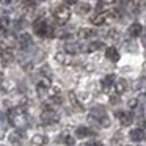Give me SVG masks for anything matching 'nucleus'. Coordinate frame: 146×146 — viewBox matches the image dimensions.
<instances>
[{
    "instance_id": "1",
    "label": "nucleus",
    "mask_w": 146,
    "mask_h": 146,
    "mask_svg": "<svg viewBox=\"0 0 146 146\" xmlns=\"http://www.w3.org/2000/svg\"><path fill=\"white\" fill-rule=\"evenodd\" d=\"M8 121L17 129H25L29 126V116L22 107H13L8 111Z\"/></svg>"
},
{
    "instance_id": "2",
    "label": "nucleus",
    "mask_w": 146,
    "mask_h": 146,
    "mask_svg": "<svg viewBox=\"0 0 146 146\" xmlns=\"http://www.w3.org/2000/svg\"><path fill=\"white\" fill-rule=\"evenodd\" d=\"M33 30L41 38H54L55 36V29L52 25H49L46 22V19H41V17L33 22Z\"/></svg>"
},
{
    "instance_id": "3",
    "label": "nucleus",
    "mask_w": 146,
    "mask_h": 146,
    "mask_svg": "<svg viewBox=\"0 0 146 146\" xmlns=\"http://www.w3.org/2000/svg\"><path fill=\"white\" fill-rule=\"evenodd\" d=\"M54 17H55V21H57L60 25L66 24L68 21H69V17H71L69 8H68L66 5H60V7H57V8L54 10Z\"/></svg>"
},
{
    "instance_id": "4",
    "label": "nucleus",
    "mask_w": 146,
    "mask_h": 146,
    "mask_svg": "<svg viewBox=\"0 0 146 146\" xmlns=\"http://www.w3.org/2000/svg\"><path fill=\"white\" fill-rule=\"evenodd\" d=\"M41 121H42V124H55V123H58V113L54 108L46 105L41 113Z\"/></svg>"
},
{
    "instance_id": "5",
    "label": "nucleus",
    "mask_w": 146,
    "mask_h": 146,
    "mask_svg": "<svg viewBox=\"0 0 146 146\" xmlns=\"http://www.w3.org/2000/svg\"><path fill=\"white\" fill-rule=\"evenodd\" d=\"M104 116H107V113H105V108L99 105V107H94V108L91 110V113H90V121L99 124V121H101Z\"/></svg>"
},
{
    "instance_id": "6",
    "label": "nucleus",
    "mask_w": 146,
    "mask_h": 146,
    "mask_svg": "<svg viewBox=\"0 0 146 146\" xmlns=\"http://www.w3.org/2000/svg\"><path fill=\"white\" fill-rule=\"evenodd\" d=\"M0 61H2V66H10L14 61V54L11 49H3L2 54H0Z\"/></svg>"
},
{
    "instance_id": "7",
    "label": "nucleus",
    "mask_w": 146,
    "mask_h": 146,
    "mask_svg": "<svg viewBox=\"0 0 146 146\" xmlns=\"http://www.w3.org/2000/svg\"><path fill=\"white\" fill-rule=\"evenodd\" d=\"M16 41L22 49H27V47H30V46L33 44V39H32V36H30L29 33H21V35L16 38Z\"/></svg>"
},
{
    "instance_id": "8",
    "label": "nucleus",
    "mask_w": 146,
    "mask_h": 146,
    "mask_svg": "<svg viewBox=\"0 0 146 146\" xmlns=\"http://www.w3.org/2000/svg\"><path fill=\"white\" fill-rule=\"evenodd\" d=\"M82 50H85V47L80 46V44H77V42H68V44L64 46V52L69 54V55H76V54H79V52H82Z\"/></svg>"
},
{
    "instance_id": "9",
    "label": "nucleus",
    "mask_w": 146,
    "mask_h": 146,
    "mask_svg": "<svg viewBox=\"0 0 146 146\" xmlns=\"http://www.w3.org/2000/svg\"><path fill=\"white\" fill-rule=\"evenodd\" d=\"M118 118H119V123L123 124V126H130L133 121V116L130 113H127V111H119L118 113Z\"/></svg>"
},
{
    "instance_id": "10",
    "label": "nucleus",
    "mask_w": 146,
    "mask_h": 146,
    "mask_svg": "<svg viewBox=\"0 0 146 146\" xmlns=\"http://www.w3.org/2000/svg\"><path fill=\"white\" fill-rule=\"evenodd\" d=\"M8 140L13 146H22V133L21 132H11L8 135Z\"/></svg>"
},
{
    "instance_id": "11",
    "label": "nucleus",
    "mask_w": 146,
    "mask_h": 146,
    "mask_svg": "<svg viewBox=\"0 0 146 146\" xmlns=\"http://www.w3.org/2000/svg\"><path fill=\"white\" fill-rule=\"evenodd\" d=\"M96 36V30L93 29H80L79 30V38L80 39H90Z\"/></svg>"
},
{
    "instance_id": "12",
    "label": "nucleus",
    "mask_w": 146,
    "mask_h": 146,
    "mask_svg": "<svg viewBox=\"0 0 146 146\" xmlns=\"http://www.w3.org/2000/svg\"><path fill=\"white\" fill-rule=\"evenodd\" d=\"M47 141H49V138L46 135H42V133H36L32 138V143L35 146H44V145H47Z\"/></svg>"
},
{
    "instance_id": "13",
    "label": "nucleus",
    "mask_w": 146,
    "mask_h": 146,
    "mask_svg": "<svg viewBox=\"0 0 146 146\" xmlns=\"http://www.w3.org/2000/svg\"><path fill=\"white\" fill-rule=\"evenodd\" d=\"M55 60H57L58 63H61V64H69L71 63V55L66 54V52H57Z\"/></svg>"
},
{
    "instance_id": "14",
    "label": "nucleus",
    "mask_w": 146,
    "mask_h": 146,
    "mask_svg": "<svg viewBox=\"0 0 146 146\" xmlns=\"http://www.w3.org/2000/svg\"><path fill=\"white\" fill-rule=\"evenodd\" d=\"M113 86H115L116 94H123V93L126 91V88H127V82L124 79H119V80H116V82L113 83Z\"/></svg>"
},
{
    "instance_id": "15",
    "label": "nucleus",
    "mask_w": 146,
    "mask_h": 146,
    "mask_svg": "<svg viewBox=\"0 0 146 146\" xmlns=\"http://www.w3.org/2000/svg\"><path fill=\"white\" fill-rule=\"evenodd\" d=\"M107 21V13H98L96 16L91 17V24L93 25H102Z\"/></svg>"
},
{
    "instance_id": "16",
    "label": "nucleus",
    "mask_w": 146,
    "mask_h": 146,
    "mask_svg": "<svg viewBox=\"0 0 146 146\" xmlns=\"http://www.w3.org/2000/svg\"><path fill=\"white\" fill-rule=\"evenodd\" d=\"M105 57H107L110 61H113V63L119 60V54H118V50L115 47H108L107 50H105Z\"/></svg>"
},
{
    "instance_id": "17",
    "label": "nucleus",
    "mask_w": 146,
    "mask_h": 146,
    "mask_svg": "<svg viewBox=\"0 0 146 146\" xmlns=\"http://www.w3.org/2000/svg\"><path fill=\"white\" fill-rule=\"evenodd\" d=\"M130 138H132L133 141H141V140L145 138V130H143V129H133V130H130Z\"/></svg>"
},
{
    "instance_id": "18",
    "label": "nucleus",
    "mask_w": 146,
    "mask_h": 146,
    "mask_svg": "<svg viewBox=\"0 0 146 146\" xmlns=\"http://www.w3.org/2000/svg\"><path fill=\"white\" fill-rule=\"evenodd\" d=\"M91 7L90 3H76V13L77 14H88Z\"/></svg>"
},
{
    "instance_id": "19",
    "label": "nucleus",
    "mask_w": 146,
    "mask_h": 146,
    "mask_svg": "<svg viewBox=\"0 0 146 146\" xmlns=\"http://www.w3.org/2000/svg\"><path fill=\"white\" fill-rule=\"evenodd\" d=\"M141 32H143V27L140 25V24H132V25L129 27V35L130 36H140L141 35Z\"/></svg>"
},
{
    "instance_id": "20",
    "label": "nucleus",
    "mask_w": 146,
    "mask_h": 146,
    "mask_svg": "<svg viewBox=\"0 0 146 146\" xmlns=\"http://www.w3.org/2000/svg\"><path fill=\"white\" fill-rule=\"evenodd\" d=\"M76 135L79 137V138H86V137L91 135V130H90L88 127L80 126V127H77V129H76Z\"/></svg>"
},
{
    "instance_id": "21",
    "label": "nucleus",
    "mask_w": 146,
    "mask_h": 146,
    "mask_svg": "<svg viewBox=\"0 0 146 146\" xmlns=\"http://www.w3.org/2000/svg\"><path fill=\"white\" fill-rule=\"evenodd\" d=\"M113 82H115V76H113V74H110V76L104 77V80H102V88L107 91V90L110 88L111 85H113Z\"/></svg>"
},
{
    "instance_id": "22",
    "label": "nucleus",
    "mask_w": 146,
    "mask_h": 146,
    "mask_svg": "<svg viewBox=\"0 0 146 146\" xmlns=\"http://www.w3.org/2000/svg\"><path fill=\"white\" fill-rule=\"evenodd\" d=\"M102 42L101 41H94V42H90L88 46L85 47V50L86 52H94V50H99V49H102Z\"/></svg>"
},
{
    "instance_id": "23",
    "label": "nucleus",
    "mask_w": 146,
    "mask_h": 146,
    "mask_svg": "<svg viewBox=\"0 0 146 146\" xmlns=\"http://www.w3.org/2000/svg\"><path fill=\"white\" fill-rule=\"evenodd\" d=\"M69 101L72 102V105H74V108H76V110H82V107H80L79 101H77V96L74 94V93H69Z\"/></svg>"
},
{
    "instance_id": "24",
    "label": "nucleus",
    "mask_w": 146,
    "mask_h": 146,
    "mask_svg": "<svg viewBox=\"0 0 146 146\" xmlns=\"http://www.w3.org/2000/svg\"><path fill=\"white\" fill-rule=\"evenodd\" d=\"M63 143L66 146H76V138L71 135H63Z\"/></svg>"
},
{
    "instance_id": "25",
    "label": "nucleus",
    "mask_w": 146,
    "mask_h": 146,
    "mask_svg": "<svg viewBox=\"0 0 146 146\" xmlns=\"http://www.w3.org/2000/svg\"><path fill=\"white\" fill-rule=\"evenodd\" d=\"M8 24H10L8 17H0V32H5L8 29Z\"/></svg>"
},
{
    "instance_id": "26",
    "label": "nucleus",
    "mask_w": 146,
    "mask_h": 146,
    "mask_svg": "<svg viewBox=\"0 0 146 146\" xmlns=\"http://www.w3.org/2000/svg\"><path fill=\"white\" fill-rule=\"evenodd\" d=\"M107 36H108L110 39H118V38H119V33H118L116 29H111V30H108Z\"/></svg>"
},
{
    "instance_id": "27",
    "label": "nucleus",
    "mask_w": 146,
    "mask_h": 146,
    "mask_svg": "<svg viewBox=\"0 0 146 146\" xmlns=\"http://www.w3.org/2000/svg\"><path fill=\"white\" fill-rule=\"evenodd\" d=\"M36 3V0H24V7L25 8H33Z\"/></svg>"
},
{
    "instance_id": "28",
    "label": "nucleus",
    "mask_w": 146,
    "mask_h": 146,
    "mask_svg": "<svg viewBox=\"0 0 146 146\" xmlns=\"http://www.w3.org/2000/svg\"><path fill=\"white\" fill-rule=\"evenodd\" d=\"M137 104H138V101H137V99H130V101H129V108H135Z\"/></svg>"
},
{
    "instance_id": "29",
    "label": "nucleus",
    "mask_w": 146,
    "mask_h": 146,
    "mask_svg": "<svg viewBox=\"0 0 146 146\" xmlns=\"http://www.w3.org/2000/svg\"><path fill=\"white\" fill-rule=\"evenodd\" d=\"M11 3H13V0H0V5H3V7H8Z\"/></svg>"
},
{
    "instance_id": "30",
    "label": "nucleus",
    "mask_w": 146,
    "mask_h": 146,
    "mask_svg": "<svg viewBox=\"0 0 146 146\" xmlns=\"http://www.w3.org/2000/svg\"><path fill=\"white\" fill-rule=\"evenodd\" d=\"M140 127H138V129H145V127H146V119H140Z\"/></svg>"
},
{
    "instance_id": "31",
    "label": "nucleus",
    "mask_w": 146,
    "mask_h": 146,
    "mask_svg": "<svg viewBox=\"0 0 146 146\" xmlns=\"http://www.w3.org/2000/svg\"><path fill=\"white\" fill-rule=\"evenodd\" d=\"M64 3H66V7H68V5H76L77 0H64Z\"/></svg>"
},
{
    "instance_id": "32",
    "label": "nucleus",
    "mask_w": 146,
    "mask_h": 146,
    "mask_svg": "<svg viewBox=\"0 0 146 146\" xmlns=\"http://www.w3.org/2000/svg\"><path fill=\"white\" fill-rule=\"evenodd\" d=\"M86 146H104L101 141H94V143H90V145H86Z\"/></svg>"
},
{
    "instance_id": "33",
    "label": "nucleus",
    "mask_w": 146,
    "mask_h": 146,
    "mask_svg": "<svg viewBox=\"0 0 146 146\" xmlns=\"http://www.w3.org/2000/svg\"><path fill=\"white\" fill-rule=\"evenodd\" d=\"M102 2H104V3H113L115 0H102Z\"/></svg>"
},
{
    "instance_id": "34",
    "label": "nucleus",
    "mask_w": 146,
    "mask_h": 146,
    "mask_svg": "<svg viewBox=\"0 0 146 146\" xmlns=\"http://www.w3.org/2000/svg\"><path fill=\"white\" fill-rule=\"evenodd\" d=\"M143 44H145V46H146V35H145V36H143Z\"/></svg>"
},
{
    "instance_id": "35",
    "label": "nucleus",
    "mask_w": 146,
    "mask_h": 146,
    "mask_svg": "<svg viewBox=\"0 0 146 146\" xmlns=\"http://www.w3.org/2000/svg\"><path fill=\"white\" fill-rule=\"evenodd\" d=\"M0 146H3V145H0Z\"/></svg>"
}]
</instances>
